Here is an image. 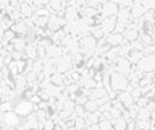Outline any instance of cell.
<instances>
[{"instance_id": "10", "label": "cell", "mask_w": 155, "mask_h": 130, "mask_svg": "<svg viewBox=\"0 0 155 130\" xmlns=\"http://www.w3.org/2000/svg\"><path fill=\"white\" fill-rule=\"evenodd\" d=\"M116 99L123 104L124 109H129V107H133V106H136V103H134V99H133V96H131L129 91H121V93H118L116 94Z\"/></svg>"}, {"instance_id": "12", "label": "cell", "mask_w": 155, "mask_h": 130, "mask_svg": "<svg viewBox=\"0 0 155 130\" xmlns=\"http://www.w3.org/2000/svg\"><path fill=\"white\" fill-rule=\"evenodd\" d=\"M129 12H131V16H133V21L142 18L145 13H147V10L142 7V3H140V2H133V7H131Z\"/></svg>"}, {"instance_id": "19", "label": "cell", "mask_w": 155, "mask_h": 130, "mask_svg": "<svg viewBox=\"0 0 155 130\" xmlns=\"http://www.w3.org/2000/svg\"><path fill=\"white\" fill-rule=\"evenodd\" d=\"M142 57H144V54H142V52L131 51L129 54H128V57H126V59L129 60V64H131V65H136V64H137V62H139L140 59H142Z\"/></svg>"}, {"instance_id": "9", "label": "cell", "mask_w": 155, "mask_h": 130, "mask_svg": "<svg viewBox=\"0 0 155 130\" xmlns=\"http://www.w3.org/2000/svg\"><path fill=\"white\" fill-rule=\"evenodd\" d=\"M78 18H79V12H78L74 7H71L70 3H68V7L63 10V20H65V23H66V25H73Z\"/></svg>"}, {"instance_id": "1", "label": "cell", "mask_w": 155, "mask_h": 130, "mask_svg": "<svg viewBox=\"0 0 155 130\" xmlns=\"http://www.w3.org/2000/svg\"><path fill=\"white\" fill-rule=\"evenodd\" d=\"M110 78V90L115 91V93H121V91H126L129 86V81L126 76L120 75L118 72H113V73L108 75Z\"/></svg>"}, {"instance_id": "28", "label": "cell", "mask_w": 155, "mask_h": 130, "mask_svg": "<svg viewBox=\"0 0 155 130\" xmlns=\"http://www.w3.org/2000/svg\"><path fill=\"white\" fill-rule=\"evenodd\" d=\"M99 128H100V130H113V125H111V120L100 119V122H99Z\"/></svg>"}, {"instance_id": "11", "label": "cell", "mask_w": 155, "mask_h": 130, "mask_svg": "<svg viewBox=\"0 0 155 130\" xmlns=\"http://www.w3.org/2000/svg\"><path fill=\"white\" fill-rule=\"evenodd\" d=\"M102 28V31H104V34H111V33L115 31V26H116V16L115 18H105V20H102L100 21V25Z\"/></svg>"}, {"instance_id": "31", "label": "cell", "mask_w": 155, "mask_h": 130, "mask_svg": "<svg viewBox=\"0 0 155 130\" xmlns=\"http://www.w3.org/2000/svg\"><path fill=\"white\" fill-rule=\"evenodd\" d=\"M74 115H78V117H84L86 115V111H84V107L82 106H74Z\"/></svg>"}, {"instance_id": "15", "label": "cell", "mask_w": 155, "mask_h": 130, "mask_svg": "<svg viewBox=\"0 0 155 130\" xmlns=\"http://www.w3.org/2000/svg\"><path fill=\"white\" fill-rule=\"evenodd\" d=\"M84 119H86L87 127H89V125H99V122H100L102 117H100V112L97 111V112H86Z\"/></svg>"}, {"instance_id": "14", "label": "cell", "mask_w": 155, "mask_h": 130, "mask_svg": "<svg viewBox=\"0 0 155 130\" xmlns=\"http://www.w3.org/2000/svg\"><path fill=\"white\" fill-rule=\"evenodd\" d=\"M89 99H94V101H99L102 98H107V91L102 88V86H95V88H92L89 91Z\"/></svg>"}, {"instance_id": "23", "label": "cell", "mask_w": 155, "mask_h": 130, "mask_svg": "<svg viewBox=\"0 0 155 130\" xmlns=\"http://www.w3.org/2000/svg\"><path fill=\"white\" fill-rule=\"evenodd\" d=\"M136 120H150V111L147 107H139Z\"/></svg>"}, {"instance_id": "21", "label": "cell", "mask_w": 155, "mask_h": 130, "mask_svg": "<svg viewBox=\"0 0 155 130\" xmlns=\"http://www.w3.org/2000/svg\"><path fill=\"white\" fill-rule=\"evenodd\" d=\"M78 91H79V85L78 83H70V85L63 86V93H66L68 96H74L78 94Z\"/></svg>"}, {"instance_id": "32", "label": "cell", "mask_w": 155, "mask_h": 130, "mask_svg": "<svg viewBox=\"0 0 155 130\" xmlns=\"http://www.w3.org/2000/svg\"><path fill=\"white\" fill-rule=\"evenodd\" d=\"M86 130H100V128H99V125H89Z\"/></svg>"}, {"instance_id": "26", "label": "cell", "mask_w": 155, "mask_h": 130, "mask_svg": "<svg viewBox=\"0 0 155 130\" xmlns=\"http://www.w3.org/2000/svg\"><path fill=\"white\" fill-rule=\"evenodd\" d=\"M24 78H26V83H28V86L29 85H32V83H36L37 81V73H34V72H26V73H24Z\"/></svg>"}, {"instance_id": "27", "label": "cell", "mask_w": 155, "mask_h": 130, "mask_svg": "<svg viewBox=\"0 0 155 130\" xmlns=\"http://www.w3.org/2000/svg\"><path fill=\"white\" fill-rule=\"evenodd\" d=\"M139 41L142 42L144 46H152V44H153V41H152V36H149V34H144V33H140V34H139Z\"/></svg>"}, {"instance_id": "20", "label": "cell", "mask_w": 155, "mask_h": 130, "mask_svg": "<svg viewBox=\"0 0 155 130\" xmlns=\"http://www.w3.org/2000/svg\"><path fill=\"white\" fill-rule=\"evenodd\" d=\"M73 128H74V130H86V128H87L86 119L74 115V120H73Z\"/></svg>"}, {"instance_id": "3", "label": "cell", "mask_w": 155, "mask_h": 130, "mask_svg": "<svg viewBox=\"0 0 155 130\" xmlns=\"http://www.w3.org/2000/svg\"><path fill=\"white\" fill-rule=\"evenodd\" d=\"M55 65H57V72L61 75L68 73V72H73L74 70V64H73V55L70 54H63L61 57H58L55 60Z\"/></svg>"}, {"instance_id": "2", "label": "cell", "mask_w": 155, "mask_h": 130, "mask_svg": "<svg viewBox=\"0 0 155 130\" xmlns=\"http://www.w3.org/2000/svg\"><path fill=\"white\" fill-rule=\"evenodd\" d=\"M137 72H140L142 75L147 73H155V54L153 55H144L134 67Z\"/></svg>"}, {"instance_id": "18", "label": "cell", "mask_w": 155, "mask_h": 130, "mask_svg": "<svg viewBox=\"0 0 155 130\" xmlns=\"http://www.w3.org/2000/svg\"><path fill=\"white\" fill-rule=\"evenodd\" d=\"M111 125H113V130H126L128 128V120L124 117H118L111 120Z\"/></svg>"}, {"instance_id": "30", "label": "cell", "mask_w": 155, "mask_h": 130, "mask_svg": "<svg viewBox=\"0 0 155 130\" xmlns=\"http://www.w3.org/2000/svg\"><path fill=\"white\" fill-rule=\"evenodd\" d=\"M32 16H50V12L45 8H39V10H34V15Z\"/></svg>"}, {"instance_id": "29", "label": "cell", "mask_w": 155, "mask_h": 130, "mask_svg": "<svg viewBox=\"0 0 155 130\" xmlns=\"http://www.w3.org/2000/svg\"><path fill=\"white\" fill-rule=\"evenodd\" d=\"M131 96H133L134 103H137V101L142 98V91H140L139 86H137V88H133V90H131Z\"/></svg>"}, {"instance_id": "16", "label": "cell", "mask_w": 155, "mask_h": 130, "mask_svg": "<svg viewBox=\"0 0 155 130\" xmlns=\"http://www.w3.org/2000/svg\"><path fill=\"white\" fill-rule=\"evenodd\" d=\"M24 57L26 60H36L37 59V46L36 44H28L26 49H24Z\"/></svg>"}, {"instance_id": "7", "label": "cell", "mask_w": 155, "mask_h": 130, "mask_svg": "<svg viewBox=\"0 0 155 130\" xmlns=\"http://www.w3.org/2000/svg\"><path fill=\"white\" fill-rule=\"evenodd\" d=\"M133 69H134V67H131L129 60L126 59V57H118L116 62H115V72H118L120 75L126 76V78L129 76V73L133 72Z\"/></svg>"}, {"instance_id": "24", "label": "cell", "mask_w": 155, "mask_h": 130, "mask_svg": "<svg viewBox=\"0 0 155 130\" xmlns=\"http://www.w3.org/2000/svg\"><path fill=\"white\" fill-rule=\"evenodd\" d=\"M50 85H55V86H60V88H63V75L58 73V72H55L53 75H50Z\"/></svg>"}, {"instance_id": "4", "label": "cell", "mask_w": 155, "mask_h": 130, "mask_svg": "<svg viewBox=\"0 0 155 130\" xmlns=\"http://www.w3.org/2000/svg\"><path fill=\"white\" fill-rule=\"evenodd\" d=\"M34 111H36V106H34L32 103H29L28 99H19L16 104H15V111L13 112L15 114H18L19 117H24L26 119L28 115H31V114H34Z\"/></svg>"}, {"instance_id": "34", "label": "cell", "mask_w": 155, "mask_h": 130, "mask_svg": "<svg viewBox=\"0 0 155 130\" xmlns=\"http://www.w3.org/2000/svg\"><path fill=\"white\" fill-rule=\"evenodd\" d=\"M153 34H155V23H153Z\"/></svg>"}, {"instance_id": "5", "label": "cell", "mask_w": 155, "mask_h": 130, "mask_svg": "<svg viewBox=\"0 0 155 130\" xmlns=\"http://www.w3.org/2000/svg\"><path fill=\"white\" fill-rule=\"evenodd\" d=\"M118 12H120L118 2H102L99 15L102 20H105V18H115L118 15Z\"/></svg>"}, {"instance_id": "13", "label": "cell", "mask_w": 155, "mask_h": 130, "mask_svg": "<svg viewBox=\"0 0 155 130\" xmlns=\"http://www.w3.org/2000/svg\"><path fill=\"white\" fill-rule=\"evenodd\" d=\"M18 10H19V13H21L23 20H31L32 15H34V8L31 5V2H21Z\"/></svg>"}, {"instance_id": "6", "label": "cell", "mask_w": 155, "mask_h": 130, "mask_svg": "<svg viewBox=\"0 0 155 130\" xmlns=\"http://www.w3.org/2000/svg\"><path fill=\"white\" fill-rule=\"evenodd\" d=\"M2 124H3V127L5 128H8V130H15L18 127V125H21V117H19L18 114H15L13 111L12 112H7V114H3V119H2Z\"/></svg>"}, {"instance_id": "33", "label": "cell", "mask_w": 155, "mask_h": 130, "mask_svg": "<svg viewBox=\"0 0 155 130\" xmlns=\"http://www.w3.org/2000/svg\"><path fill=\"white\" fill-rule=\"evenodd\" d=\"M0 130H8V128H5V127H0Z\"/></svg>"}, {"instance_id": "22", "label": "cell", "mask_w": 155, "mask_h": 130, "mask_svg": "<svg viewBox=\"0 0 155 130\" xmlns=\"http://www.w3.org/2000/svg\"><path fill=\"white\" fill-rule=\"evenodd\" d=\"M82 107H84L86 112H97V111H99V104H97V101H94V99H87Z\"/></svg>"}, {"instance_id": "8", "label": "cell", "mask_w": 155, "mask_h": 130, "mask_svg": "<svg viewBox=\"0 0 155 130\" xmlns=\"http://www.w3.org/2000/svg\"><path fill=\"white\" fill-rule=\"evenodd\" d=\"M105 42L108 44L110 47H121L123 44H126L123 34H120V33H111V34H107L105 36Z\"/></svg>"}, {"instance_id": "25", "label": "cell", "mask_w": 155, "mask_h": 130, "mask_svg": "<svg viewBox=\"0 0 155 130\" xmlns=\"http://www.w3.org/2000/svg\"><path fill=\"white\" fill-rule=\"evenodd\" d=\"M13 111V103L12 101H3V103H0V112L7 114V112H12Z\"/></svg>"}, {"instance_id": "17", "label": "cell", "mask_w": 155, "mask_h": 130, "mask_svg": "<svg viewBox=\"0 0 155 130\" xmlns=\"http://www.w3.org/2000/svg\"><path fill=\"white\" fill-rule=\"evenodd\" d=\"M12 46H13V51L15 52H24V49H26V41H24V37L21 36H16L15 37V41L12 42Z\"/></svg>"}]
</instances>
